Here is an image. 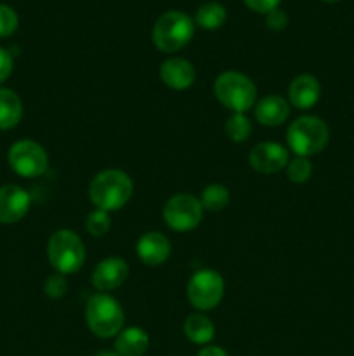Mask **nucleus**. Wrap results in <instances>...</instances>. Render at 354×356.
Here are the masks:
<instances>
[{"instance_id":"nucleus-4","label":"nucleus","mask_w":354,"mask_h":356,"mask_svg":"<svg viewBox=\"0 0 354 356\" xmlns=\"http://www.w3.org/2000/svg\"><path fill=\"white\" fill-rule=\"evenodd\" d=\"M85 322L90 332L99 339L117 337L121 332L125 322V313L120 302L110 294H94L87 301Z\"/></svg>"},{"instance_id":"nucleus-3","label":"nucleus","mask_w":354,"mask_h":356,"mask_svg":"<svg viewBox=\"0 0 354 356\" xmlns=\"http://www.w3.org/2000/svg\"><path fill=\"white\" fill-rule=\"evenodd\" d=\"M214 96L231 113H246L257 103V87L239 72H224L215 79Z\"/></svg>"},{"instance_id":"nucleus-11","label":"nucleus","mask_w":354,"mask_h":356,"mask_svg":"<svg viewBox=\"0 0 354 356\" xmlns=\"http://www.w3.org/2000/svg\"><path fill=\"white\" fill-rule=\"evenodd\" d=\"M31 207V197L17 184L0 186V225H16Z\"/></svg>"},{"instance_id":"nucleus-9","label":"nucleus","mask_w":354,"mask_h":356,"mask_svg":"<svg viewBox=\"0 0 354 356\" xmlns=\"http://www.w3.org/2000/svg\"><path fill=\"white\" fill-rule=\"evenodd\" d=\"M203 218L200 198L189 193H177L167 200L163 207V221L174 232H191Z\"/></svg>"},{"instance_id":"nucleus-24","label":"nucleus","mask_w":354,"mask_h":356,"mask_svg":"<svg viewBox=\"0 0 354 356\" xmlns=\"http://www.w3.org/2000/svg\"><path fill=\"white\" fill-rule=\"evenodd\" d=\"M85 229L89 232V235L97 236V238L108 235V232L111 229L110 212L101 211V209L89 212V216L85 219Z\"/></svg>"},{"instance_id":"nucleus-20","label":"nucleus","mask_w":354,"mask_h":356,"mask_svg":"<svg viewBox=\"0 0 354 356\" xmlns=\"http://www.w3.org/2000/svg\"><path fill=\"white\" fill-rule=\"evenodd\" d=\"M228 19V10L219 2H207L198 7L194 14V23L203 30H217Z\"/></svg>"},{"instance_id":"nucleus-22","label":"nucleus","mask_w":354,"mask_h":356,"mask_svg":"<svg viewBox=\"0 0 354 356\" xmlns=\"http://www.w3.org/2000/svg\"><path fill=\"white\" fill-rule=\"evenodd\" d=\"M224 131L233 143H245L252 136V122L245 113H231L226 120Z\"/></svg>"},{"instance_id":"nucleus-1","label":"nucleus","mask_w":354,"mask_h":356,"mask_svg":"<svg viewBox=\"0 0 354 356\" xmlns=\"http://www.w3.org/2000/svg\"><path fill=\"white\" fill-rule=\"evenodd\" d=\"M134 193L130 176L120 169H106L92 177L89 184V198L96 209L106 212L120 211L128 204Z\"/></svg>"},{"instance_id":"nucleus-19","label":"nucleus","mask_w":354,"mask_h":356,"mask_svg":"<svg viewBox=\"0 0 354 356\" xmlns=\"http://www.w3.org/2000/svg\"><path fill=\"white\" fill-rule=\"evenodd\" d=\"M184 336L187 337L189 343L198 344V346H208L215 337L214 322L203 313L189 315L184 322Z\"/></svg>"},{"instance_id":"nucleus-25","label":"nucleus","mask_w":354,"mask_h":356,"mask_svg":"<svg viewBox=\"0 0 354 356\" xmlns=\"http://www.w3.org/2000/svg\"><path fill=\"white\" fill-rule=\"evenodd\" d=\"M44 292L47 298L51 299H61L62 296L68 292V282H66L65 275H49L44 282Z\"/></svg>"},{"instance_id":"nucleus-16","label":"nucleus","mask_w":354,"mask_h":356,"mask_svg":"<svg viewBox=\"0 0 354 356\" xmlns=\"http://www.w3.org/2000/svg\"><path fill=\"white\" fill-rule=\"evenodd\" d=\"M253 115H255V120L264 127H278L287 122L290 115V103L283 96L267 94L257 101L253 106Z\"/></svg>"},{"instance_id":"nucleus-23","label":"nucleus","mask_w":354,"mask_h":356,"mask_svg":"<svg viewBox=\"0 0 354 356\" xmlns=\"http://www.w3.org/2000/svg\"><path fill=\"white\" fill-rule=\"evenodd\" d=\"M312 176V163L304 156H295L294 160H288L287 177L294 184H304L311 179Z\"/></svg>"},{"instance_id":"nucleus-7","label":"nucleus","mask_w":354,"mask_h":356,"mask_svg":"<svg viewBox=\"0 0 354 356\" xmlns=\"http://www.w3.org/2000/svg\"><path fill=\"white\" fill-rule=\"evenodd\" d=\"M224 280L215 270H200L187 282V301L198 312H210L221 305L224 298Z\"/></svg>"},{"instance_id":"nucleus-26","label":"nucleus","mask_w":354,"mask_h":356,"mask_svg":"<svg viewBox=\"0 0 354 356\" xmlns=\"http://www.w3.org/2000/svg\"><path fill=\"white\" fill-rule=\"evenodd\" d=\"M17 24H19V17L14 13V9H10L6 3H0V38L10 37L17 30Z\"/></svg>"},{"instance_id":"nucleus-14","label":"nucleus","mask_w":354,"mask_h":356,"mask_svg":"<svg viewBox=\"0 0 354 356\" xmlns=\"http://www.w3.org/2000/svg\"><path fill=\"white\" fill-rule=\"evenodd\" d=\"M321 96L319 80L311 73L297 75L288 86V103L297 110H311Z\"/></svg>"},{"instance_id":"nucleus-28","label":"nucleus","mask_w":354,"mask_h":356,"mask_svg":"<svg viewBox=\"0 0 354 356\" xmlns=\"http://www.w3.org/2000/svg\"><path fill=\"white\" fill-rule=\"evenodd\" d=\"M14 68V59L7 49L0 47V86L10 76Z\"/></svg>"},{"instance_id":"nucleus-5","label":"nucleus","mask_w":354,"mask_h":356,"mask_svg":"<svg viewBox=\"0 0 354 356\" xmlns=\"http://www.w3.org/2000/svg\"><path fill=\"white\" fill-rule=\"evenodd\" d=\"M49 264L59 275H73L85 263L83 240L73 229H58L47 242Z\"/></svg>"},{"instance_id":"nucleus-18","label":"nucleus","mask_w":354,"mask_h":356,"mask_svg":"<svg viewBox=\"0 0 354 356\" xmlns=\"http://www.w3.org/2000/svg\"><path fill=\"white\" fill-rule=\"evenodd\" d=\"M23 118V101L16 90L0 87V131H10Z\"/></svg>"},{"instance_id":"nucleus-6","label":"nucleus","mask_w":354,"mask_h":356,"mask_svg":"<svg viewBox=\"0 0 354 356\" xmlns=\"http://www.w3.org/2000/svg\"><path fill=\"white\" fill-rule=\"evenodd\" d=\"M194 35V21L183 10H167L153 26V44L167 54L180 51Z\"/></svg>"},{"instance_id":"nucleus-31","label":"nucleus","mask_w":354,"mask_h":356,"mask_svg":"<svg viewBox=\"0 0 354 356\" xmlns=\"http://www.w3.org/2000/svg\"><path fill=\"white\" fill-rule=\"evenodd\" d=\"M94 356H120V355H118L117 351H108V350H104V351H99V353L94 355Z\"/></svg>"},{"instance_id":"nucleus-30","label":"nucleus","mask_w":354,"mask_h":356,"mask_svg":"<svg viewBox=\"0 0 354 356\" xmlns=\"http://www.w3.org/2000/svg\"><path fill=\"white\" fill-rule=\"evenodd\" d=\"M196 356H229L221 346H203Z\"/></svg>"},{"instance_id":"nucleus-2","label":"nucleus","mask_w":354,"mask_h":356,"mask_svg":"<svg viewBox=\"0 0 354 356\" xmlns=\"http://www.w3.org/2000/svg\"><path fill=\"white\" fill-rule=\"evenodd\" d=\"M330 141V129L323 118L314 115H302L290 124L287 143L290 152L297 156H314L326 148Z\"/></svg>"},{"instance_id":"nucleus-13","label":"nucleus","mask_w":354,"mask_h":356,"mask_svg":"<svg viewBox=\"0 0 354 356\" xmlns=\"http://www.w3.org/2000/svg\"><path fill=\"white\" fill-rule=\"evenodd\" d=\"M170 240L160 232H148L137 240L135 252L146 266H162L170 257Z\"/></svg>"},{"instance_id":"nucleus-12","label":"nucleus","mask_w":354,"mask_h":356,"mask_svg":"<svg viewBox=\"0 0 354 356\" xmlns=\"http://www.w3.org/2000/svg\"><path fill=\"white\" fill-rule=\"evenodd\" d=\"M128 277V264L121 257H106L99 261L92 271V285L99 292L108 294L110 291L120 287Z\"/></svg>"},{"instance_id":"nucleus-17","label":"nucleus","mask_w":354,"mask_h":356,"mask_svg":"<svg viewBox=\"0 0 354 356\" xmlns=\"http://www.w3.org/2000/svg\"><path fill=\"white\" fill-rule=\"evenodd\" d=\"M149 348V336L141 327H128L115 337V351L120 356H144Z\"/></svg>"},{"instance_id":"nucleus-8","label":"nucleus","mask_w":354,"mask_h":356,"mask_svg":"<svg viewBox=\"0 0 354 356\" xmlns=\"http://www.w3.org/2000/svg\"><path fill=\"white\" fill-rule=\"evenodd\" d=\"M9 167L21 177H40L49 169V155L33 139L16 141L7 152Z\"/></svg>"},{"instance_id":"nucleus-15","label":"nucleus","mask_w":354,"mask_h":356,"mask_svg":"<svg viewBox=\"0 0 354 356\" xmlns=\"http://www.w3.org/2000/svg\"><path fill=\"white\" fill-rule=\"evenodd\" d=\"M160 80L174 90H186L194 83V66L184 58H169L160 65Z\"/></svg>"},{"instance_id":"nucleus-32","label":"nucleus","mask_w":354,"mask_h":356,"mask_svg":"<svg viewBox=\"0 0 354 356\" xmlns=\"http://www.w3.org/2000/svg\"><path fill=\"white\" fill-rule=\"evenodd\" d=\"M323 2H339V0H323Z\"/></svg>"},{"instance_id":"nucleus-27","label":"nucleus","mask_w":354,"mask_h":356,"mask_svg":"<svg viewBox=\"0 0 354 356\" xmlns=\"http://www.w3.org/2000/svg\"><path fill=\"white\" fill-rule=\"evenodd\" d=\"M266 24L269 30L273 31H281L287 28L288 24V16L285 10H281L280 7H276V9L269 10V13L266 14Z\"/></svg>"},{"instance_id":"nucleus-29","label":"nucleus","mask_w":354,"mask_h":356,"mask_svg":"<svg viewBox=\"0 0 354 356\" xmlns=\"http://www.w3.org/2000/svg\"><path fill=\"white\" fill-rule=\"evenodd\" d=\"M246 7H250L252 10L260 14H267L269 10L276 9L280 6L281 0H243Z\"/></svg>"},{"instance_id":"nucleus-10","label":"nucleus","mask_w":354,"mask_h":356,"mask_svg":"<svg viewBox=\"0 0 354 356\" xmlns=\"http://www.w3.org/2000/svg\"><path fill=\"white\" fill-rule=\"evenodd\" d=\"M252 169L259 174H274L288 165V149L274 141L259 143L248 155Z\"/></svg>"},{"instance_id":"nucleus-21","label":"nucleus","mask_w":354,"mask_h":356,"mask_svg":"<svg viewBox=\"0 0 354 356\" xmlns=\"http://www.w3.org/2000/svg\"><path fill=\"white\" fill-rule=\"evenodd\" d=\"M200 204L203 211L208 212H221L228 207L229 204V191L228 188L222 184H208L203 191H201Z\"/></svg>"}]
</instances>
